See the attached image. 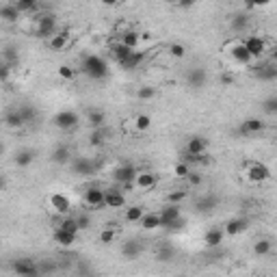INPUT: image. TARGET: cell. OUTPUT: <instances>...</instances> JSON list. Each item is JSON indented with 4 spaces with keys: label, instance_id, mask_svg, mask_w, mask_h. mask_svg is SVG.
Instances as JSON below:
<instances>
[{
    "label": "cell",
    "instance_id": "cell-19",
    "mask_svg": "<svg viewBox=\"0 0 277 277\" xmlns=\"http://www.w3.org/2000/svg\"><path fill=\"white\" fill-rule=\"evenodd\" d=\"M186 85L191 87V89H202L206 85V72L202 67H193L191 72L186 74Z\"/></svg>",
    "mask_w": 277,
    "mask_h": 277
},
{
    "label": "cell",
    "instance_id": "cell-37",
    "mask_svg": "<svg viewBox=\"0 0 277 277\" xmlns=\"http://www.w3.org/2000/svg\"><path fill=\"white\" fill-rule=\"evenodd\" d=\"M67 43H69V32L61 31V32H57V35L50 39V48H52V50H63Z\"/></svg>",
    "mask_w": 277,
    "mask_h": 277
},
{
    "label": "cell",
    "instance_id": "cell-15",
    "mask_svg": "<svg viewBox=\"0 0 277 277\" xmlns=\"http://www.w3.org/2000/svg\"><path fill=\"white\" fill-rule=\"evenodd\" d=\"M156 182H158V176L152 171H137V178H134V184H137L139 188H143V191L154 188Z\"/></svg>",
    "mask_w": 277,
    "mask_h": 277
},
{
    "label": "cell",
    "instance_id": "cell-2",
    "mask_svg": "<svg viewBox=\"0 0 277 277\" xmlns=\"http://www.w3.org/2000/svg\"><path fill=\"white\" fill-rule=\"evenodd\" d=\"M35 32L37 37H41V39H48V37L57 35V18H54L52 13H37L35 15Z\"/></svg>",
    "mask_w": 277,
    "mask_h": 277
},
{
    "label": "cell",
    "instance_id": "cell-25",
    "mask_svg": "<svg viewBox=\"0 0 277 277\" xmlns=\"http://www.w3.org/2000/svg\"><path fill=\"white\" fill-rule=\"evenodd\" d=\"M108 130L106 126L104 128H97V130H91V134H89V145H93V148H102V145L108 141Z\"/></svg>",
    "mask_w": 277,
    "mask_h": 277
},
{
    "label": "cell",
    "instance_id": "cell-36",
    "mask_svg": "<svg viewBox=\"0 0 277 277\" xmlns=\"http://www.w3.org/2000/svg\"><path fill=\"white\" fill-rule=\"evenodd\" d=\"M59 230H63V232H69V234H78V223H76V216H69V215H65L61 221H59Z\"/></svg>",
    "mask_w": 277,
    "mask_h": 277
},
{
    "label": "cell",
    "instance_id": "cell-22",
    "mask_svg": "<svg viewBox=\"0 0 277 277\" xmlns=\"http://www.w3.org/2000/svg\"><path fill=\"white\" fill-rule=\"evenodd\" d=\"M87 123H89V128H91V130L104 128V126H106V115H104V111L91 108V111L87 113Z\"/></svg>",
    "mask_w": 277,
    "mask_h": 277
},
{
    "label": "cell",
    "instance_id": "cell-53",
    "mask_svg": "<svg viewBox=\"0 0 277 277\" xmlns=\"http://www.w3.org/2000/svg\"><path fill=\"white\" fill-rule=\"evenodd\" d=\"M113 238H115V232H113V230H104V232L100 234V241L104 243V245H111Z\"/></svg>",
    "mask_w": 277,
    "mask_h": 277
},
{
    "label": "cell",
    "instance_id": "cell-29",
    "mask_svg": "<svg viewBox=\"0 0 277 277\" xmlns=\"http://www.w3.org/2000/svg\"><path fill=\"white\" fill-rule=\"evenodd\" d=\"M122 46H126L130 48V50H137L139 48V43H141V35L139 32H134V31H128V32H122Z\"/></svg>",
    "mask_w": 277,
    "mask_h": 277
},
{
    "label": "cell",
    "instance_id": "cell-11",
    "mask_svg": "<svg viewBox=\"0 0 277 277\" xmlns=\"http://www.w3.org/2000/svg\"><path fill=\"white\" fill-rule=\"evenodd\" d=\"M50 206L54 213L59 215H69V210H72V202H69V197H65L63 193H52L50 195Z\"/></svg>",
    "mask_w": 277,
    "mask_h": 277
},
{
    "label": "cell",
    "instance_id": "cell-42",
    "mask_svg": "<svg viewBox=\"0 0 277 277\" xmlns=\"http://www.w3.org/2000/svg\"><path fill=\"white\" fill-rule=\"evenodd\" d=\"M262 108H264V113H267V115H277V97L275 95L267 97V100L262 102Z\"/></svg>",
    "mask_w": 277,
    "mask_h": 277
},
{
    "label": "cell",
    "instance_id": "cell-38",
    "mask_svg": "<svg viewBox=\"0 0 277 277\" xmlns=\"http://www.w3.org/2000/svg\"><path fill=\"white\" fill-rule=\"evenodd\" d=\"M271 249H273V245H271L269 238H260L256 245H253V253H256V256H269Z\"/></svg>",
    "mask_w": 277,
    "mask_h": 277
},
{
    "label": "cell",
    "instance_id": "cell-6",
    "mask_svg": "<svg viewBox=\"0 0 277 277\" xmlns=\"http://www.w3.org/2000/svg\"><path fill=\"white\" fill-rule=\"evenodd\" d=\"M243 46L247 48V52L251 59H260L264 52H267V43H264V39L260 35H249L247 39L243 41Z\"/></svg>",
    "mask_w": 277,
    "mask_h": 277
},
{
    "label": "cell",
    "instance_id": "cell-4",
    "mask_svg": "<svg viewBox=\"0 0 277 277\" xmlns=\"http://www.w3.org/2000/svg\"><path fill=\"white\" fill-rule=\"evenodd\" d=\"M52 123L59 130H65V132H67V130L78 128L80 117H78V113H76V111H59L57 115L52 117Z\"/></svg>",
    "mask_w": 277,
    "mask_h": 277
},
{
    "label": "cell",
    "instance_id": "cell-5",
    "mask_svg": "<svg viewBox=\"0 0 277 277\" xmlns=\"http://www.w3.org/2000/svg\"><path fill=\"white\" fill-rule=\"evenodd\" d=\"M134 178H137V169H134V165H130V162L117 167V169L113 171V180H115L117 184H122V186L134 184Z\"/></svg>",
    "mask_w": 277,
    "mask_h": 277
},
{
    "label": "cell",
    "instance_id": "cell-7",
    "mask_svg": "<svg viewBox=\"0 0 277 277\" xmlns=\"http://www.w3.org/2000/svg\"><path fill=\"white\" fill-rule=\"evenodd\" d=\"M247 176L251 182H267L271 178V169L264 162H251V165H247Z\"/></svg>",
    "mask_w": 277,
    "mask_h": 277
},
{
    "label": "cell",
    "instance_id": "cell-35",
    "mask_svg": "<svg viewBox=\"0 0 277 277\" xmlns=\"http://www.w3.org/2000/svg\"><path fill=\"white\" fill-rule=\"evenodd\" d=\"M145 210L143 206H130V208H126V213H123V219L128 221V223H139L141 219H143Z\"/></svg>",
    "mask_w": 277,
    "mask_h": 277
},
{
    "label": "cell",
    "instance_id": "cell-23",
    "mask_svg": "<svg viewBox=\"0 0 277 277\" xmlns=\"http://www.w3.org/2000/svg\"><path fill=\"white\" fill-rule=\"evenodd\" d=\"M223 230L221 227H213V230H208L206 232V236H204V243H206V247H210V249H215V247H221V243H223Z\"/></svg>",
    "mask_w": 277,
    "mask_h": 277
},
{
    "label": "cell",
    "instance_id": "cell-21",
    "mask_svg": "<svg viewBox=\"0 0 277 277\" xmlns=\"http://www.w3.org/2000/svg\"><path fill=\"white\" fill-rule=\"evenodd\" d=\"M230 54H232V59H234L236 63H243V65H249V63H251V57H249L247 48L243 46V41H236L234 46L230 48Z\"/></svg>",
    "mask_w": 277,
    "mask_h": 277
},
{
    "label": "cell",
    "instance_id": "cell-43",
    "mask_svg": "<svg viewBox=\"0 0 277 277\" xmlns=\"http://www.w3.org/2000/svg\"><path fill=\"white\" fill-rule=\"evenodd\" d=\"M152 126V117L150 115H139L134 119V128L139 130V132H143V130H148Z\"/></svg>",
    "mask_w": 277,
    "mask_h": 277
},
{
    "label": "cell",
    "instance_id": "cell-51",
    "mask_svg": "<svg viewBox=\"0 0 277 277\" xmlns=\"http://www.w3.org/2000/svg\"><path fill=\"white\" fill-rule=\"evenodd\" d=\"M186 180H188V184H191V186H199V184H202V180H204V178L199 176V173L191 171V173H188V176H186Z\"/></svg>",
    "mask_w": 277,
    "mask_h": 277
},
{
    "label": "cell",
    "instance_id": "cell-46",
    "mask_svg": "<svg viewBox=\"0 0 277 277\" xmlns=\"http://www.w3.org/2000/svg\"><path fill=\"white\" fill-rule=\"evenodd\" d=\"M173 173H176L178 178H186L188 173H191V167H188L186 162H178V165L173 167Z\"/></svg>",
    "mask_w": 277,
    "mask_h": 277
},
{
    "label": "cell",
    "instance_id": "cell-26",
    "mask_svg": "<svg viewBox=\"0 0 277 277\" xmlns=\"http://www.w3.org/2000/svg\"><path fill=\"white\" fill-rule=\"evenodd\" d=\"M256 76L260 80H275L277 78V67L273 63H262L256 67Z\"/></svg>",
    "mask_w": 277,
    "mask_h": 277
},
{
    "label": "cell",
    "instance_id": "cell-20",
    "mask_svg": "<svg viewBox=\"0 0 277 277\" xmlns=\"http://www.w3.org/2000/svg\"><path fill=\"white\" fill-rule=\"evenodd\" d=\"M2 122H4V126L11 128V130H18V128H24L26 123H24V119H22L20 115V111L18 108H11V111L4 113V117H2Z\"/></svg>",
    "mask_w": 277,
    "mask_h": 277
},
{
    "label": "cell",
    "instance_id": "cell-40",
    "mask_svg": "<svg viewBox=\"0 0 277 277\" xmlns=\"http://www.w3.org/2000/svg\"><path fill=\"white\" fill-rule=\"evenodd\" d=\"M113 54H115V59H117V63H123L126 59L132 54V50L130 48H126V46H122V43H117L115 48H113Z\"/></svg>",
    "mask_w": 277,
    "mask_h": 277
},
{
    "label": "cell",
    "instance_id": "cell-39",
    "mask_svg": "<svg viewBox=\"0 0 277 277\" xmlns=\"http://www.w3.org/2000/svg\"><path fill=\"white\" fill-rule=\"evenodd\" d=\"M18 111H20L22 119H24V123H32V122L37 119V111H35V108H32L31 104H22Z\"/></svg>",
    "mask_w": 277,
    "mask_h": 277
},
{
    "label": "cell",
    "instance_id": "cell-45",
    "mask_svg": "<svg viewBox=\"0 0 277 277\" xmlns=\"http://www.w3.org/2000/svg\"><path fill=\"white\" fill-rule=\"evenodd\" d=\"M169 54H171V57H176V59H182L184 54H186V48H184L182 43H171V46H169Z\"/></svg>",
    "mask_w": 277,
    "mask_h": 277
},
{
    "label": "cell",
    "instance_id": "cell-54",
    "mask_svg": "<svg viewBox=\"0 0 277 277\" xmlns=\"http://www.w3.org/2000/svg\"><path fill=\"white\" fill-rule=\"evenodd\" d=\"M221 83H223V85H232V83H234V78H232V76H221Z\"/></svg>",
    "mask_w": 277,
    "mask_h": 277
},
{
    "label": "cell",
    "instance_id": "cell-32",
    "mask_svg": "<svg viewBox=\"0 0 277 277\" xmlns=\"http://www.w3.org/2000/svg\"><path fill=\"white\" fill-rule=\"evenodd\" d=\"M141 251H143V247H141V243L134 241V238H132V241H126V243H123V247H122V253L126 258H139Z\"/></svg>",
    "mask_w": 277,
    "mask_h": 277
},
{
    "label": "cell",
    "instance_id": "cell-44",
    "mask_svg": "<svg viewBox=\"0 0 277 277\" xmlns=\"http://www.w3.org/2000/svg\"><path fill=\"white\" fill-rule=\"evenodd\" d=\"M137 97L139 100H152V97H156V89L154 87H141L137 91Z\"/></svg>",
    "mask_w": 277,
    "mask_h": 277
},
{
    "label": "cell",
    "instance_id": "cell-52",
    "mask_svg": "<svg viewBox=\"0 0 277 277\" xmlns=\"http://www.w3.org/2000/svg\"><path fill=\"white\" fill-rule=\"evenodd\" d=\"M4 59H7V65H13L18 61V54H15V48H7L4 50Z\"/></svg>",
    "mask_w": 277,
    "mask_h": 277
},
{
    "label": "cell",
    "instance_id": "cell-14",
    "mask_svg": "<svg viewBox=\"0 0 277 277\" xmlns=\"http://www.w3.org/2000/svg\"><path fill=\"white\" fill-rule=\"evenodd\" d=\"M104 206H108V208H123L126 206V195L122 193V188H108L104 195Z\"/></svg>",
    "mask_w": 277,
    "mask_h": 277
},
{
    "label": "cell",
    "instance_id": "cell-34",
    "mask_svg": "<svg viewBox=\"0 0 277 277\" xmlns=\"http://www.w3.org/2000/svg\"><path fill=\"white\" fill-rule=\"evenodd\" d=\"M230 26L234 32H243V31H247V26H249V18L245 13H236L230 18Z\"/></svg>",
    "mask_w": 277,
    "mask_h": 277
},
{
    "label": "cell",
    "instance_id": "cell-27",
    "mask_svg": "<svg viewBox=\"0 0 277 277\" xmlns=\"http://www.w3.org/2000/svg\"><path fill=\"white\" fill-rule=\"evenodd\" d=\"M13 7L20 11V15L22 13H39V2H35V0H18V2H13Z\"/></svg>",
    "mask_w": 277,
    "mask_h": 277
},
{
    "label": "cell",
    "instance_id": "cell-1",
    "mask_svg": "<svg viewBox=\"0 0 277 277\" xmlns=\"http://www.w3.org/2000/svg\"><path fill=\"white\" fill-rule=\"evenodd\" d=\"M83 72L89 76L91 80H104L108 76V65L102 57L97 54H87L83 59Z\"/></svg>",
    "mask_w": 277,
    "mask_h": 277
},
{
    "label": "cell",
    "instance_id": "cell-13",
    "mask_svg": "<svg viewBox=\"0 0 277 277\" xmlns=\"http://www.w3.org/2000/svg\"><path fill=\"white\" fill-rule=\"evenodd\" d=\"M264 130V122L260 117H247L245 122L241 123V134L245 137H253V134H260Z\"/></svg>",
    "mask_w": 277,
    "mask_h": 277
},
{
    "label": "cell",
    "instance_id": "cell-47",
    "mask_svg": "<svg viewBox=\"0 0 277 277\" xmlns=\"http://www.w3.org/2000/svg\"><path fill=\"white\" fill-rule=\"evenodd\" d=\"M184 197H186V191H176V193H169V195H167V202H169L171 206H178Z\"/></svg>",
    "mask_w": 277,
    "mask_h": 277
},
{
    "label": "cell",
    "instance_id": "cell-12",
    "mask_svg": "<svg viewBox=\"0 0 277 277\" xmlns=\"http://www.w3.org/2000/svg\"><path fill=\"white\" fill-rule=\"evenodd\" d=\"M158 216H160V227H169L173 221H178V219H182V213H180V208L178 206H165V208L158 213Z\"/></svg>",
    "mask_w": 277,
    "mask_h": 277
},
{
    "label": "cell",
    "instance_id": "cell-8",
    "mask_svg": "<svg viewBox=\"0 0 277 277\" xmlns=\"http://www.w3.org/2000/svg\"><path fill=\"white\" fill-rule=\"evenodd\" d=\"M97 165L91 158H87V156H78V158H72V171L76 176H91V173H95Z\"/></svg>",
    "mask_w": 277,
    "mask_h": 277
},
{
    "label": "cell",
    "instance_id": "cell-24",
    "mask_svg": "<svg viewBox=\"0 0 277 277\" xmlns=\"http://www.w3.org/2000/svg\"><path fill=\"white\" fill-rule=\"evenodd\" d=\"M35 152L32 150H22V152H18L15 154V158H13V162L20 167V169H24V167H31L32 162H35Z\"/></svg>",
    "mask_w": 277,
    "mask_h": 277
},
{
    "label": "cell",
    "instance_id": "cell-17",
    "mask_svg": "<svg viewBox=\"0 0 277 277\" xmlns=\"http://www.w3.org/2000/svg\"><path fill=\"white\" fill-rule=\"evenodd\" d=\"M247 230V219H243V216H236V219H230L223 227V234L227 236H238L243 234V232Z\"/></svg>",
    "mask_w": 277,
    "mask_h": 277
},
{
    "label": "cell",
    "instance_id": "cell-3",
    "mask_svg": "<svg viewBox=\"0 0 277 277\" xmlns=\"http://www.w3.org/2000/svg\"><path fill=\"white\" fill-rule=\"evenodd\" d=\"M11 269L18 273V277H41L39 262H35L32 258H15Z\"/></svg>",
    "mask_w": 277,
    "mask_h": 277
},
{
    "label": "cell",
    "instance_id": "cell-58",
    "mask_svg": "<svg viewBox=\"0 0 277 277\" xmlns=\"http://www.w3.org/2000/svg\"><path fill=\"white\" fill-rule=\"evenodd\" d=\"M0 87H2V85H0Z\"/></svg>",
    "mask_w": 277,
    "mask_h": 277
},
{
    "label": "cell",
    "instance_id": "cell-48",
    "mask_svg": "<svg viewBox=\"0 0 277 277\" xmlns=\"http://www.w3.org/2000/svg\"><path fill=\"white\" fill-rule=\"evenodd\" d=\"M59 76L65 78V80H72L74 78V69L69 67V65H61V67H59Z\"/></svg>",
    "mask_w": 277,
    "mask_h": 277
},
{
    "label": "cell",
    "instance_id": "cell-55",
    "mask_svg": "<svg viewBox=\"0 0 277 277\" xmlns=\"http://www.w3.org/2000/svg\"><path fill=\"white\" fill-rule=\"evenodd\" d=\"M4 188H7V178L0 176V191H4Z\"/></svg>",
    "mask_w": 277,
    "mask_h": 277
},
{
    "label": "cell",
    "instance_id": "cell-10",
    "mask_svg": "<svg viewBox=\"0 0 277 277\" xmlns=\"http://www.w3.org/2000/svg\"><path fill=\"white\" fill-rule=\"evenodd\" d=\"M206 152H208V139L206 137H199V134H195L186 141V154L191 156H204Z\"/></svg>",
    "mask_w": 277,
    "mask_h": 277
},
{
    "label": "cell",
    "instance_id": "cell-16",
    "mask_svg": "<svg viewBox=\"0 0 277 277\" xmlns=\"http://www.w3.org/2000/svg\"><path fill=\"white\" fill-rule=\"evenodd\" d=\"M50 160L54 165H67V162L72 160V150H69V145H57L50 154Z\"/></svg>",
    "mask_w": 277,
    "mask_h": 277
},
{
    "label": "cell",
    "instance_id": "cell-56",
    "mask_svg": "<svg viewBox=\"0 0 277 277\" xmlns=\"http://www.w3.org/2000/svg\"><path fill=\"white\" fill-rule=\"evenodd\" d=\"M4 154V145H2V141H0V156Z\"/></svg>",
    "mask_w": 277,
    "mask_h": 277
},
{
    "label": "cell",
    "instance_id": "cell-9",
    "mask_svg": "<svg viewBox=\"0 0 277 277\" xmlns=\"http://www.w3.org/2000/svg\"><path fill=\"white\" fill-rule=\"evenodd\" d=\"M104 195H106V191H102V188H97V186H91V188H87L85 191V206H89V208H93V210H97V208H102L104 206Z\"/></svg>",
    "mask_w": 277,
    "mask_h": 277
},
{
    "label": "cell",
    "instance_id": "cell-28",
    "mask_svg": "<svg viewBox=\"0 0 277 277\" xmlns=\"http://www.w3.org/2000/svg\"><path fill=\"white\" fill-rule=\"evenodd\" d=\"M52 238H54V243H59L61 247H72L74 243H76V234H69V232H63V230H54V234H52Z\"/></svg>",
    "mask_w": 277,
    "mask_h": 277
},
{
    "label": "cell",
    "instance_id": "cell-30",
    "mask_svg": "<svg viewBox=\"0 0 277 277\" xmlns=\"http://www.w3.org/2000/svg\"><path fill=\"white\" fill-rule=\"evenodd\" d=\"M141 223V227L143 230H158L160 227V216H158V213H148V215H143V219L139 221Z\"/></svg>",
    "mask_w": 277,
    "mask_h": 277
},
{
    "label": "cell",
    "instance_id": "cell-50",
    "mask_svg": "<svg viewBox=\"0 0 277 277\" xmlns=\"http://www.w3.org/2000/svg\"><path fill=\"white\" fill-rule=\"evenodd\" d=\"M76 223H78V230H87L91 225V219L87 215H80V216H76Z\"/></svg>",
    "mask_w": 277,
    "mask_h": 277
},
{
    "label": "cell",
    "instance_id": "cell-41",
    "mask_svg": "<svg viewBox=\"0 0 277 277\" xmlns=\"http://www.w3.org/2000/svg\"><path fill=\"white\" fill-rule=\"evenodd\" d=\"M173 256H176V251H173V247L165 245L158 249V253H156V260L158 262H169V260H173Z\"/></svg>",
    "mask_w": 277,
    "mask_h": 277
},
{
    "label": "cell",
    "instance_id": "cell-57",
    "mask_svg": "<svg viewBox=\"0 0 277 277\" xmlns=\"http://www.w3.org/2000/svg\"><path fill=\"white\" fill-rule=\"evenodd\" d=\"M180 277H184V275H180Z\"/></svg>",
    "mask_w": 277,
    "mask_h": 277
},
{
    "label": "cell",
    "instance_id": "cell-18",
    "mask_svg": "<svg viewBox=\"0 0 277 277\" xmlns=\"http://www.w3.org/2000/svg\"><path fill=\"white\" fill-rule=\"evenodd\" d=\"M216 206H219V197H216V195H204L202 199H197V202H195V210H197V213H202V215H206V213H213Z\"/></svg>",
    "mask_w": 277,
    "mask_h": 277
},
{
    "label": "cell",
    "instance_id": "cell-31",
    "mask_svg": "<svg viewBox=\"0 0 277 277\" xmlns=\"http://www.w3.org/2000/svg\"><path fill=\"white\" fill-rule=\"evenodd\" d=\"M0 20H4V22H18L20 20V11L13 7V2H7L0 7Z\"/></svg>",
    "mask_w": 277,
    "mask_h": 277
},
{
    "label": "cell",
    "instance_id": "cell-49",
    "mask_svg": "<svg viewBox=\"0 0 277 277\" xmlns=\"http://www.w3.org/2000/svg\"><path fill=\"white\" fill-rule=\"evenodd\" d=\"M9 65L7 63H4V61H0V85H2V83H7V80H9Z\"/></svg>",
    "mask_w": 277,
    "mask_h": 277
},
{
    "label": "cell",
    "instance_id": "cell-33",
    "mask_svg": "<svg viewBox=\"0 0 277 277\" xmlns=\"http://www.w3.org/2000/svg\"><path fill=\"white\" fill-rule=\"evenodd\" d=\"M143 59H145V52H139V50H132V54L126 59L123 63H119L122 65V69H134V67H139L141 63H143Z\"/></svg>",
    "mask_w": 277,
    "mask_h": 277
}]
</instances>
